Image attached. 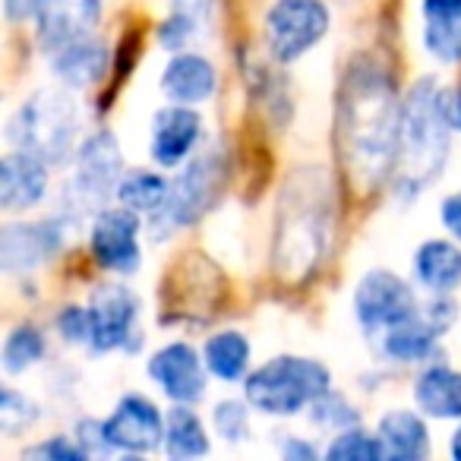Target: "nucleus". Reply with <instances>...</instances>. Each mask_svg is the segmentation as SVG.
Masks as SVG:
<instances>
[{"mask_svg": "<svg viewBox=\"0 0 461 461\" xmlns=\"http://www.w3.org/2000/svg\"><path fill=\"white\" fill-rule=\"evenodd\" d=\"M146 373L174 404H196L209 389V366L190 341H167L146 360Z\"/></svg>", "mask_w": 461, "mask_h": 461, "instance_id": "ddd939ff", "label": "nucleus"}, {"mask_svg": "<svg viewBox=\"0 0 461 461\" xmlns=\"http://www.w3.org/2000/svg\"><path fill=\"white\" fill-rule=\"evenodd\" d=\"M351 307L360 329L366 335H379L385 329L398 326V322L411 320L420 310V297H417L414 285L404 282L398 272L370 269L366 276H360L351 297Z\"/></svg>", "mask_w": 461, "mask_h": 461, "instance_id": "9d476101", "label": "nucleus"}, {"mask_svg": "<svg viewBox=\"0 0 461 461\" xmlns=\"http://www.w3.org/2000/svg\"><path fill=\"white\" fill-rule=\"evenodd\" d=\"M414 282L427 294H455L461 288L458 240H423L414 253Z\"/></svg>", "mask_w": 461, "mask_h": 461, "instance_id": "4be33fe9", "label": "nucleus"}, {"mask_svg": "<svg viewBox=\"0 0 461 461\" xmlns=\"http://www.w3.org/2000/svg\"><path fill=\"white\" fill-rule=\"evenodd\" d=\"M165 423L167 414L146 395H123L104 420V429L114 452L146 455L165 448Z\"/></svg>", "mask_w": 461, "mask_h": 461, "instance_id": "4468645a", "label": "nucleus"}, {"mask_svg": "<svg viewBox=\"0 0 461 461\" xmlns=\"http://www.w3.org/2000/svg\"><path fill=\"white\" fill-rule=\"evenodd\" d=\"M89 316H92V354L111 351H136L140 348V297L130 285L102 282L89 294Z\"/></svg>", "mask_w": 461, "mask_h": 461, "instance_id": "1a4fd4ad", "label": "nucleus"}, {"mask_svg": "<svg viewBox=\"0 0 461 461\" xmlns=\"http://www.w3.org/2000/svg\"><path fill=\"white\" fill-rule=\"evenodd\" d=\"M250 354H253L250 341L238 329H224V332L209 335L203 345L205 366L221 383H240V379H247V373H250Z\"/></svg>", "mask_w": 461, "mask_h": 461, "instance_id": "5701e85b", "label": "nucleus"}, {"mask_svg": "<svg viewBox=\"0 0 461 461\" xmlns=\"http://www.w3.org/2000/svg\"><path fill=\"white\" fill-rule=\"evenodd\" d=\"M73 436H77V442L86 448L89 458L114 452V446H111V439H108V429H104V420H95V417H83V420L73 427Z\"/></svg>", "mask_w": 461, "mask_h": 461, "instance_id": "72a5a7b5", "label": "nucleus"}, {"mask_svg": "<svg viewBox=\"0 0 461 461\" xmlns=\"http://www.w3.org/2000/svg\"><path fill=\"white\" fill-rule=\"evenodd\" d=\"M73 224L64 215L45 218V221H10L0 234V266L7 276L35 272L54 259L64 247Z\"/></svg>", "mask_w": 461, "mask_h": 461, "instance_id": "f8f14e48", "label": "nucleus"}, {"mask_svg": "<svg viewBox=\"0 0 461 461\" xmlns=\"http://www.w3.org/2000/svg\"><path fill=\"white\" fill-rule=\"evenodd\" d=\"M326 458H339V461H379L385 458V448L379 442L376 433H366L360 423L348 429H339L335 439L326 446Z\"/></svg>", "mask_w": 461, "mask_h": 461, "instance_id": "bb28decb", "label": "nucleus"}, {"mask_svg": "<svg viewBox=\"0 0 461 461\" xmlns=\"http://www.w3.org/2000/svg\"><path fill=\"white\" fill-rule=\"evenodd\" d=\"M278 452H282L288 461H313V458H320V448H316L313 442L301 439V436H285V442L278 446Z\"/></svg>", "mask_w": 461, "mask_h": 461, "instance_id": "e433bc0d", "label": "nucleus"}, {"mask_svg": "<svg viewBox=\"0 0 461 461\" xmlns=\"http://www.w3.org/2000/svg\"><path fill=\"white\" fill-rule=\"evenodd\" d=\"M102 0H39L35 10V39L48 54L86 35H95L102 23Z\"/></svg>", "mask_w": 461, "mask_h": 461, "instance_id": "dca6fc26", "label": "nucleus"}, {"mask_svg": "<svg viewBox=\"0 0 461 461\" xmlns=\"http://www.w3.org/2000/svg\"><path fill=\"white\" fill-rule=\"evenodd\" d=\"M51 58V73L67 86V89H89L102 83L111 64V51L98 35H86L70 45L48 54Z\"/></svg>", "mask_w": 461, "mask_h": 461, "instance_id": "6ab92c4d", "label": "nucleus"}, {"mask_svg": "<svg viewBox=\"0 0 461 461\" xmlns=\"http://www.w3.org/2000/svg\"><path fill=\"white\" fill-rule=\"evenodd\" d=\"M218 70L209 58L193 51H174L161 70V92L177 104H203L215 95Z\"/></svg>", "mask_w": 461, "mask_h": 461, "instance_id": "a211bd4d", "label": "nucleus"}, {"mask_svg": "<svg viewBox=\"0 0 461 461\" xmlns=\"http://www.w3.org/2000/svg\"><path fill=\"white\" fill-rule=\"evenodd\" d=\"M167 193H171V180H165L152 167H130L123 171L121 184H117V203L127 205L130 212L142 218H152L165 209Z\"/></svg>", "mask_w": 461, "mask_h": 461, "instance_id": "393cba45", "label": "nucleus"}, {"mask_svg": "<svg viewBox=\"0 0 461 461\" xmlns=\"http://www.w3.org/2000/svg\"><path fill=\"white\" fill-rule=\"evenodd\" d=\"M121 142L111 130L86 136L73 155V174L60 193V215L77 228L92 221L102 209H108V199L117 196V184L123 177Z\"/></svg>", "mask_w": 461, "mask_h": 461, "instance_id": "423d86ee", "label": "nucleus"}, {"mask_svg": "<svg viewBox=\"0 0 461 461\" xmlns=\"http://www.w3.org/2000/svg\"><path fill=\"white\" fill-rule=\"evenodd\" d=\"M140 230L142 215L130 212L127 205L98 212L89 221V250L98 269L111 276H133L142 266Z\"/></svg>", "mask_w": 461, "mask_h": 461, "instance_id": "9b49d317", "label": "nucleus"}, {"mask_svg": "<svg viewBox=\"0 0 461 461\" xmlns=\"http://www.w3.org/2000/svg\"><path fill=\"white\" fill-rule=\"evenodd\" d=\"M39 417L41 408L26 392H16L14 385L4 389V395H0V433L7 436V439H16L26 429H32L39 423Z\"/></svg>", "mask_w": 461, "mask_h": 461, "instance_id": "c85d7f7f", "label": "nucleus"}, {"mask_svg": "<svg viewBox=\"0 0 461 461\" xmlns=\"http://www.w3.org/2000/svg\"><path fill=\"white\" fill-rule=\"evenodd\" d=\"M203 114L193 104L171 102L158 108L149 123V158L158 167H177L193 155L203 140Z\"/></svg>", "mask_w": 461, "mask_h": 461, "instance_id": "2eb2a0df", "label": "nucleus"}, {"mask_svg": "<svg viewBox=\"0 0 461 461\" xmlns=\"http://www.w3.org/2000/svg\"><path fill=\"white\" fill-rule=\"evenodd\" d=\"M335 146L348 180L357 190L370 193L395 174L402 146V98L392 73L376 60L360 58L341 79Z\"/></svg>", "mask_w": 461, "mask_h": 461, "instance_id": "f257e3e1", "label": "nucleus"}, {"mask_svg": "<svg viewBox=\"0 0 461 461\" xmlns=\"http://www.w3.org/2000/svg\"><path fill=\"white\" fill-rule=\"evenodd\" d=\"M35 10H39V0H4V14H7L10 23L32 20Z\"/></svg>", "mask_w": 461, "mask_h": 461, "instance_id": "ea45409f", "label": "nucleus"}, {"mask_svg": "<svg viewBox=\"0 0 461 461\" xmlns=\"http://www.w3.org/2000/svg\"><path fill=\"white\" fill-rule=\"evenodd\" d=\"M224 174H228V167H224V155L218 149H205V152L193 155L190 161H184L177 177L171 180L165 209L149 218V224H155L165 234L196 224L221 196Z\"/></svg>", "mask_w": 461, "mask_h": 461, "instance_id": "0eeeda50", "label": "nucleus"}, {"mask_svg": "<svg viewBox=\"0 0 461 461\" xmlns=\"http://www.w3.org/2000/svg\"><path fill=\"white\" fill-rule=\"evenodd\" d=\"M212 452L209 429L193 404H174L165 423V455L167 458H203Z\"/></svg>", "mask_w": 461, "mask_h": 461, "instance_id": "b1692460", "label": "nucleus"}, {"mask_svg": "<svg viewBox=\"0 0 461 461\" xmlns=\"http://www.w3.org/2000/svg\"><path fill=\"white\" fill-rule=\"evenodd\" d=\"M45 332H41L35 322H20V326L10 329L7 341H4V354H0V364L7 376H20V373L32 370L41 357H45Z\"/></svg>", "mask_w": 461, "mask_h": 461, "instance_id": "a878e982", "label": "nucleus"}, {"mask_svg": "<svg viewBox=\"0 0 461 461\" xmlns=\"http://www.w3.org/2000/svg\"><path fill=\"white\" fill-rule=\"evenodd\" d=\"M423 16L461 20V0H423Z\"/></svg>", "mask_w": 461, "mask_h": 461, "instance_id": "58836bf2", "label": "nucleus"}, {"mask_svg": "<svg viewBox=\"0 0 461 461\" xmlns=\"http://www.w3.org/2000/svg\"><path fill=\"white\" fill-rule=\"evenodd\" d=\"M414 404L429 420H461V370L423 364L414 376Z\"/></svg>", "mask_w": 461, "mask_h": 461, "instance_id": "aec40b11", "label": "nucleus"}, {"mask_svg": "<svg viewBox=\"0 0 461 461\" xmlns=\"http://www.w3.org/2000/svg\"><path fill=\"white\" fill-rule=\"evenodd\" d=\"M423 48L439 64H461V20L427 16L423 26Z\"/></svg>", "mask_w": 461, "mask_h": 461, "instance_id": "cd10ccee", "label": "nucleus"}, {"mask_svg": "<svg viewBox=\"0 0 461 461\" xmlns=\"http://www.w3.org/2000/svg\"><path fill=\"white\" fill-rule=\"evenodd\" d=\"M48 161L26 149H14L0 161V209L16 215L29 212L45 199L48 193Z\"/></svg>", "mask_w": 461, "mask_h": 461, "instance_id": "f3484780", "label": "nucleus"}, {"mask_svg": "<svg viewBox=\"0 0 461 461\" xmlns=\"http://www.w3.org/2000/svg\"><path fill=\"white\" fill-rule=\"evenodd\" d=\"M301 171L288 180L276 215V272L291 285L313 276L329 247V196L322 180Z\"/></svg>", "mask_w": 461, "mask_h": 461, "instance_id": "f03ea898", "label": "nucleus"}, {"mask_svg": "<svg viewBox=\"0 0 461 461\" xmlns=\"http://www.w3.org/2000/svg\"><path fill=\"white\" fill-rule=\"evenodd\" d=\"M376 436L385 448V458L395 461H420L433 452V442H429V429L423 420L420 411L408 408H392L379 417Z\"/></svg>", "mask_w": 461, "mask_h": 461, "instance_id": "412c9836", "label": "nucleus"}, {"mask_svg": "<svg viewBox=\"0 0 461 461\" xmlns=\"http://www.w3.org/2000/svg\"><path fill=\"white\" fill-rule=\"evenodd\" d=\"M167 7H171L174 16L186 20L199 32V29L212 23V14H215V0H167Z\"/></svg>", "mask_w": 461, "mask_h": 461, "instance_id": "f704fd0d", "label": "nucleus"}, {"mask_svg": "<svg viewBox=\"0 0 461 461\" xmlns=\"http://www.w3.org/2000/svg\"><path fill=\"white\" fill-rule=\"evenodd\" d=\"M58 335L67 341V345H77V348H89L92 341V316H89V307H77V303H70V307H64L58 313Z\"/></svg>", "mask_w": 461, "mask_h": 461, "instance_id": "473e14b6", "label": "nucleus"}, {"mask_svg": "<svg viewBox=\"0 0 461 461\" xmlns=\"http://www.w3.org/2000/svg\"><path fill=\"white\" fill-rule=\"evenodd\" d=\"M250 411L253 404L247 398H224L212 408V427L228 446H240L250 439Z\"/></svg>", "mask_w": 461, "mask_h": 461, "instance_id": "c756f323", "label": "nucleus"}, {"mask_svg": "<svg viewBox=\"0 0 461 461\" xmlns=\"http://www.w3.org/2000/svg\"><path fill=\"white\" fill-rule=\"evenodd\" d=\"M23 458H35V461H79L89 458L86 448L77 442V436H48V439L35 442L23 452Z\"/></svg>", "mask_w": 461, "mask_h": 461, "instance_id": "2f4dec72", "label": "nucleus"}, {"mask_svg": "<svg viewBox=\"0 0 461 461\" xmlns=\"http://www.w3.org/2000/svg\"><path fill=\"white\" fill-rule=\"evenodd\" d=\"M442 114H446L448 127L461 133V86H448L442 89Z\"/></svg>", "mask_w": 461, "mask_h": 461, "instance_id": "4c0bfd02", "label": "nucleus"}, {"mask_svg": "<svg viewBox=\"0 0 461 461\" xmlns=\"http://www.w3.org/2000/svg\"><path fill=\"white\" fill-rule=\"evenodd\" d=\"M332 389V370L303 354H278L244 379V398L266 417H297Z\"/></svg>", "mask_w": 461, "mask_h": 461, "instance_id": "39448f33", "label": "nucleus"}, {"mask_svg": "<svg viewBox=\"0 0 461 461\" xmlns=\"http://www.w3.org/2000/svg\"><path fill=\"white\" fill-rule=\"evenodd\" d=\"M452 133L442 114V86L417 79L402 98V146H398L395 186L417 196L442 174L452 149Z\"/></svg>", "mask_w": 461, "mask_h": 461, "instance_id": "7ed1b4c3", "label": "nucleus"}, {"mask_svg": "<svg viewBox=\"0 0 461 461\" xmlns=\"http://www.w3.org/2000/svg\"><path fill=\"white\" fill-rule=\"evenodd\" d=\"M439 218H442V228L452 234L455 240L461 244V190L458 193H448L439 205Z\"/></svg>", "mask_w": 461, "mask_h": 461, "instance_id": "c9c22d12", "label": "nucleus"}, {"mask_svg": "<svg viewBox=\"0 0 461 461\" xmlns=\"http://www.w3.org/2000/svg\"><path fill=\"white\" fill-rule=\"evenodd\" d=\"M448 455H452L455 461H461V423L455 427V433L448 436Z\"/></svg>", "mask_w": 461, "mask_h": 461, "instance_id": "a19ab883", "label": "nucleus"}, {"mask_svg": "<svg viewBox=\"0 0 461 461\" xmlns=\"http://www.w3.org/2000/svg\"><path fill=\"white\" fill-rule=\"evenodd\" d=\"M310 420L322 429H348V427H354V423H360V414L341 392L329 389L326 395H320L310 404Z\"/></svg>", "mask_w": 461, "mask_h": 461, "instance_id": "7c9ffc66", "label": "nucleus"}, {"mask_svg": "<svg viewBox=\"0 0 461 461\" xmlns=\"http://www.w3.org/2000/svg\"><path fill=\"white\" fill-rule=\"evenodd\" d=\"M329 26L326 0H276L263 23L266 51L276 64H294L326 39Z\"/></svg>", "mask_w": 461, "mask_h": 461, "instance_id": "6e6552de", "label": "nucleus"}, {"mask_svg": "<svg viewBox=\"0 0 461 461\" xmlns=\"http://www.w3.org/2000/svg\"><path fill=\"white\" fill-rule=\"evenodd\" d=\"M83 130V104L73 89H39L16 108L7 123V140L14 149H26L48 165L73 158Z\"/></svg>", "mask_w": 461, "mask_h": 461, "instance_id": "20e7f679", "label": "nucleus"}]
</instances>
